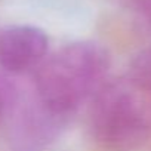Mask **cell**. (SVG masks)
<instances>
[{"mask_svg":"<svg viewBox=\"0 0 151 151\" xmlns=\"http://www.w3.org/2000/svg\"><path fill=\"white\" fill-rule=\"evenodd\" d=\"M110 55L95 42H74L43 61L31 86L53 113L70 119L107 82Z\"/></svg>","mask_w":151,"mask_h":151,"instance_id":"obj_1","label":"cell"},{"mask_svg":"<svg viewBox=\"0 0 151 151\" xmlns=\"http://www.w3.org/2000/svg\"><path fill=\"white\" fill-rule=\"evenodd\" d=\"M89 129L104 148L130 151L139 147L151 130V95L127 77L107 79L91 98Z\"/></svg>","mask_w":151,"mask_h":151,"instance_id":"obj_2","label":"cell"},{"mask_svg":"<svg viewBox=\"0 0 151 151\" xmlns=\"http://www.w3.org/2000/svg\"><path fill=\"white\" fill-rule=\"evenodd\" d=\"M68 120L46 107L33 86L22 88L18 85L5 126L18 151H39L59 136Z\"/></svg>","mask_w":151,"mask_h":151,"instance_id":"obj_3","label":"cell"},{"mask_svg":"<svg viewBox=\"0 0 151 151\" xmlns=\"http://www.w3.org/2000/svg\"><path fill=\"white\" fill-rule=\"evenodd\" d=\"M49 39L33 25H12L0 30V67L11 76L34 73L47 58Z\"/></svg>","mask_w":151,"mask_h":151,"instance_id":"obj_4","label":"cell"},{"mask_svg":"<svg viewBox=\"0 0 151 151\" xmlns=\"http://www.w3.org/2000/svg\"><path fill=\"white\" fill-rule=\"evenodd\" d=\"M126 77L141 91L151 95V46L144 47L132 58Z\"/></svg>","mask_w":151,"mask_h":151,"instance_id":"obj_5","label":"cell"},{"mask_svg":"<svg viewBox=\"0 0 151 151\" xmlns=\"http://www.w3.org/2000/svg\"><path fill=\"white\" fill-rule=\"evenodd\" d=\"M18 91V83H15L9 76H0V127L5 126L12 102Z\"/></svg>","mask_w":151,"mask_h":151,"instance_id":"obj_6","label":"cell"},{"mask_svg":"<svg viewBox=\"0 0 151 151\" xmlns=\"http://www.w3.org/2000/svg\"><path fill=\"white\" fill-rule=\"evenodd\" d=\"M117 2L132 12L145 27L151 28V0H117Z\"/></svg>","mask_w":151,"mask_h":151,"instance_id":"obj_7","label":"cell"}]
</instances>
